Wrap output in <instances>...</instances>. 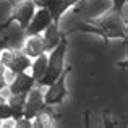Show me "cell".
I'll use <instances>...</instances> for the list:
<instances>
[{
    "mask_svg": "<svg viewBox=\"0 0 128 128\" xmlns=\"http://www.w3.org/2000/svg\"><path fill=\"white\" fill-rule=\"evenodd\" d=\"M6 118H12V107L8 104L2 102L0 104V120H6Z\"/></svg>",
    "mask_w": 128,
    "mask_h": 128,
    "instance_id": "14",
    "label": "cell"
},
{
    "mask_svg": "<svg viewBox=\"0 0 128 128\" xmlns=\"http://www.w3.org/2000/svg\"><path fill=\"white\" fill-rule=\"evenodd\" d=\"M32 15H34V2H32V0H26V2L15 12V15L12 16V20H16V21L26 29V26L29 24Z\"/></svg>",
    "mask_w": 128,
    "mask_h": 128,
    "instance_id": "9",
    "label": "cell"
},
{
    "mask_svg": "<svg viewBox=\"0 0 128 128\" xmlns=\"http://www.w3.org/2000/svg\"><path fill=\"white\" fill-rule=\"evenodd\" d=\"M2 65L10 68L13 73H20L29 66V57L26 54H20L18 50H3Z\"/></svg>",
    "mask_w": 128,
    "mask_h": 128,
    "instance_id": "5",
    "label": "cell"
},
{
    "mask_svg": "<svg viewBox=\"0 0 128 128\" xmlns=\"http://www.w3.org/2000/svg\"><path fill=\"white\" fill-rule=\"evenodd\" d=\"M65 50H66V42H65V39H60V42L52 49L50 57H47V68H46L44 76L38 81L39 84L49 86L60 76V73L63 72V57H65Z\"/></svg>",
    "mask_w": 128,
    "mask_h": 128,
    "instance_id": "2",
    "label": "cell"
},
{
    "mask_svg": "<svg viewBox=\"0 0 128 128\" xmlns=\"http://www.w3.org/2000/svg\"><path fill=\"white\" fill-rule=\"evenodd\" d=\"M32 84H34V78L26 75L24 72H20V73H16V78L10 84V92L12 94H28Z\"/></svg>",
    "mask_w": 128,
    "mask_h": 128,
    "instance_id": "8",
    "label": "cell"
},
{
    "mask_svg": "<svg viewBox=\"0 0 128 128\" xmlns=\"http://www.w3.org/2000/svg\"><path fill=\"white\" fill-rule=\"evenodd\" d=\"M50 23H52V15H50L49 8L42 6L38 13H34V15H32L29 24L26 26V28H28V29H26V34H28V36L39 34V32H41L42 29H46Z\"/></svg>",
    "mask_w": 128,
    "mask_h": 128,
    "instance_id": "7",
    "label": "cell"
},
{
    "mask_svg": "<svg viewBox=\"0 0 128 128\" xmlns=\"http://www.w3.org/2000/svg\"><path fill=\"white\" fill-rule=\"evenodd\" d=\"M28 94H12L8 100V106L12 107V118L20 120L23 118V109H24V100Z\"/></svg>",
    "mask_w": 128,
    "mask_h": 128,
    "instance_id": "11",
    "label": "cell"
},
{
    "mask_svg": "<svg viewBox=\"0 0 128 128\" xmlns=\"http://www.w3.org/2000/svg\"><path fill=\"white\" fill-rule=\"evenodd\" d=\"M5 88V73H3V65L0 63V91Z\"/></svg>",
    "mask_w": 128,
    "mask_h": 128,
    "instance_id": "15",
    "label": "cell"
},
{
    "mask_svg": "<svg viewBox=\"0 0 128 128\" xmlns=\"http://www.w3.org/2000/svg\"><path fill=\"white\" fill-rule=\"evenodd\" d=\"M60 39H62V38H60V34H58L57 23H55V24H52V23H50V24L46 28V36H44V39H42L46 50H52L54 47L60 42Z\"/></svg>",
    "mask_w": 128,
    "mask_h": 128,
    "instance_id": "12",
    "label": "cell"
},
{
    "mask_svg": "<svg viewBox=\"0 0 128 128\" xmlns=\"http://www.w3.org/2000/svg\"><path fill=\"white\" fill-rule=\"evenodd\" d=\"M70 70H72L70 66L68 68H63V72L60 73L58 78H57L52 84H49V91L46 92V97H44V102L46 104H58V102H62V99L66 94L65 76H66V73H68Z\"/></svg>",
    "mask_w": 128,
    "mask_h": 128,
    "instance_id": "6",
    "label": "cell"
},
{
    "mask_svg": "<svg viewBox=\"0 0 128 128\" xmlns=\"http://www.w3.org/2000/svg\"><path fill=\"white\" fill-rule=\"evenodd\" d=\"M20 120H21V122L16 123V126H20V128H29V126H31V122H29V118H24V120L20 118Z\"/></svg>",
    "mask_w": 128,
    "mask_h": 128,
    "instance_id": "16",
    "label": "cell"
},
{
    "mask_svg": "<svg viewBox=\"0 0 128 128\" xmlns=\"http://www.w3.org/2000/svg\"><path fill=\"white\" fill-rule=\"evenodd\" d=\"M47 110V104L42 100V94L39 89H29V96H26L24 109H23V117L24 118H34L39 114Z\"/></svg>",
    "mask_w": 128,
    "mask_h": 128,
    "instance_id": "4",
    "label": "cell"
},
{
    "mask_svg": "<svg viewBox=\"0 0 128 128\" xmlns=\"http://www.w3.org/2000/svg\"><path fill=\"white\" fill-rule=\"evenodd\" d=\"M2 102H5V99H3V97L0 96V104H2Z\"/></svg>",
    "mask_w": 128,
    "mask_h": 128,
    "instance_id": "18",
    "label": "cell"
},
{
    "mask_svg": "<svg viewBox=\"0 0 128 128\" xmlns=\"http://www.w3.org/2000/svg\"><path fill=\"white\" fill-rule=\"evenodd\" d=\"M26 38V29L20 23L10 20L5 26H0V49L2 50H20Z\"/></svg>",
    "mask_w": 128,
    "mask_h": 128,
    "instance_id": "3",
    "label": "cell"
},
{
    "mask_svg": "<svg viewBox=\"0 0 128 128\" xmlns=\"http://www.w3.org/2000/svg\"><path fill=\"white\" fill-rule=\"evenodd\" d=\"M0 52H2V49H0Z\"/></svg>",
    "mask_w": 128,
    "mask_h": 128,
    "instance_id": "19",
    "label": "cell"
},
{
    "mask_svg": "<svg viewBox=\"0 0 128 128\" xmlns=\"http://www.w3.org/2000/svg\"><path fill=\"white\" fill-rule=\"evenodd\" d=\"M118 10H114L112 15L106 16L100 21H94V23H76L75 29L78 31H86V32H96L100 34L104 38H125V26L122 24L118 15H117Z\"/></svg>",
    "mask_w": 128,
    "mask_h": 128,
    "instance_id": "1",
    "label": "cell"
},
{
    "mask_svg": "<svg viewBox=\"0 0 128 128\" xmlns=\"http://www.w3.org/2000/svg\"><path fill=\"white\" fill-rule=\"evenodd\" d=\"M125 2H126V0H114V10H120Z\"/></svg>",
    "mask_w": 128,
    "mask_h": 128,
    "instance_id": "17",
    "label": "cell"
},
{
    "mask_svg": "<svg viewBox=\"0 0 128 128\" xmlns=\"http://www.w3.org/2000/svg\"><path fill=\"white\" fill-rule=\"evenodd\" d=\"M46 68H47V57L44 54H41V55H38V60L32 65V78H34V81H39L42 78L44 73H46Z\"/></svg>",
    "mask_w": 128,
    "mask_h": 128,
    "instance_id": "13",
    "label": "cell"
},
{
    "mask_svg": "<svg viewBox=\"0 0 128 128\" xmlns=\"http://www.w3.org/2000/svg\"><path fill=\"white\" fill-rule=\"evenodd\" d=\"M46 52V47H44V41L42 38H39L38 34L34 36H29L28 41L24 44V54L29 57H38L41 54Z\"/></svg>",
    "mask_w": 128,
    "mask_h": 128,
    "instance_id": "10",
    "label": "cell"
}]
</instances>
